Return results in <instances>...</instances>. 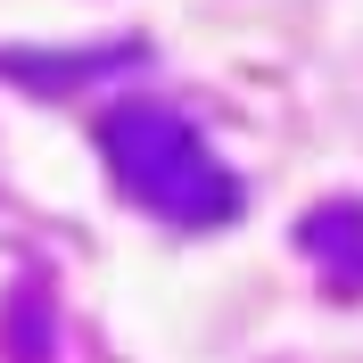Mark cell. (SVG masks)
Segmentation results:
<instances>
[{"instance_id": "1", "label": "cell", "mask_w": 363, "mask_h": 363, "mask_svg": "<svg viewBox=\"0 0 363 363\" xmlns=\"http://www.w3.org/2000/svg\"><path fill=\"white\" fill-rule=\"evenodd\" d=\"M99 149H108L124 199H140L174 231H215V223L240 215V182L215 165V149H206L174 108H149V99L108 108L99 116Z\"/></svg>"}, {"instance_id": "2", "label": "cell", "mask_w": 363, "mask_h": 363, "mask_svg": "<svg viewBox=\"0 0 363 363\" xmlns=\"http://www.w3.org/2000/svg\"><path fill=\"white\" fill-rule=\"evenodd\" d=\"M297 240H306V256H314L330 281H363V206H347V199L314 206V215L297 223Z\"/></svg>"}, {"instance_id": "3", "label": "cell", "mask_w": 363, "mask_h": 363, "mask_svg": "<svg viewBox=\"0 0 363 363\" xmlns=\"http://www.w3.org/2000/svg\"><path fill=\"white\" fill-rule=\"evenodd\" d=\"M140 50H99V58H0V74H17V83H67V74H108V67H133Z\"/></svg>"}]
</instances>
